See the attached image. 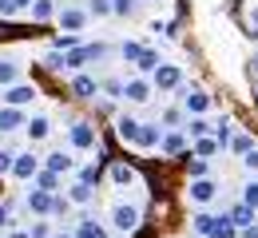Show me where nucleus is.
Returning a JSON list of instances; mask_svg holds the SVG:
<instances>
[{
    "mask_svg": "<svg viewBox=\"0 0 258 238\" xmlns=\"http://www.w3.org/2000/svg\"><path fill=\"white\" fill-rule=\"evenodd\" d=\"M103 56H107V44H76V48L64 52V68L80 71V68H88L92 60H103Z\"/></svg>",
    "mask_w": 258,
    "mask_h": 238,
    "instance_id": "f257e3e1",
    "label": "nucleus"
},
{
    "mask_svg": "<svg viewBox=\"0 0 258 238\" xmlns=\"http://www.w3.org/2000/svg\"><path fill=\"white\" fill-rule=\"evenodd\" d=\"M56 20H60V32H84V24H88L92 16H88V8L64 4V8H56Z\"/></svg>",
    "mask_w": 258,
    "mask_h": 238,
    "instance_id": "f03ea898",
    "label": "nucleus"
},
{
    "mask_svg": "<svg viewBox=\"0 0 258 238\" xmlns=\"http://www.w3.org/2000/svg\"><path fill=\"white\" fill-rule=\"evenodd\" d=\"M179 107H183L187 115H203V111L211 107V96H207L203 88H195V84H187V88L179 92Z\"/></svg>",
    "mask_w": 258,
    "mask_h": 238,
    "instance_id": "7ed1b4c3",
    "label": "nucleus"
},
{
    "mask_svg": "<svg viewBox=\"0 0 258 238\" xmlns=\"http://www.w3.org/2000/svg\"><path fill=\"white\" fill-rule=\"evenodd\" d=\"M68 143L76 147V151H92L99 139H96V127L88 123V119H76L72 127H68Z\"/></svg>",
    "mask_w": 258,
    "mask_h": 238,
    "instance_id": "20e7f679",
    "label": "nucleus"
},
{
    "mask_svg": "<svg viewBox=\"0 0 258 238\" xmlns=\"http://www.w3.org/2000/svg\"><path fill=\"white\" fill-rule=\"evenodd\" d=\"M111 226H115L119 234H135V230H139V206L119 203L115 210H111Z\"/></svg>",
    "mask_w": 258,
    "mask_h": 238,
    "instance_id": "39448f33",
    "label": "nucleus"
},
{
    "mask_svg": "<svg viewBox=\"0 0 258 238\" xmlns=\"http://www.w3.org/2000/svg\"><path fill=\"white\" fill-rule=\"evenodd\" d=\"M151 96H155V88H151L147 75H131L127 84H123V100L127 103H147Z\"/></svg>",
    "mask_w": 258,
    "mask_h": 238,
    "instance_id": "423d86ee",
    "label": "nucleus"
},
{
    "mask_svg": "<svg viewBox=\"0 0 258 238\" xmlns=\"http://www.w3.org/2000/svg\"><path fill=\"white\" fill-rule=\"evenodd\" d=\"M36 96H40V88H36V84H12V88H4V96H0V100L8 103V107H28Z\"/></svg>",
    "mask_w": 258,
    "mask_h": 238,
    "instance_id": "0eeeda50",
    "label": "nucleus"
},
{
    "mask_svg": "<svg viewBox=\"0 0 258 238\" xmlns=\"http://www.w3.org/2000/svg\"><path fill=\"white\" fill-rule=\"evenodd\" d=\"M183 84V71L175 68V64H159V68L151 71V88L155 92H171V88H179Z\"/></svg>",
    "mask_w": 258,
    "mask_h": 238,
    "instance_id": "6e6552de",
    "label": "nucleus"
},
{
    "mask_svg": "<svg viewBox=\"0 0 258 238\" xmlns=\"http://www.w3.org/2000/svg\"><path fill=\"white\" fill-rule=\"evenodd\" d=\"M40 171V159H36L32 151H16V159H12V179H24V183H32V175Z\"/></svg>",
    "mask_w": 258,
    "mask_h": 238,
    "instance_id": "1a4fd4ad",
    "label": "nucleus"
},
{
    "mask_svg": "<svg viewBox=\"0 0 258 238\" xmlns=\"http://www.w3.org/2000/svg\"><path fill=\"white\" fill-rule=\"evenodd\" d=\"M187 195H191V203L207 206V203H215V195H219V187H215L211 179H191V187H187Z\"/></svg>",
    "mask_w": 258,
    "mask_h": 238,
    "instance_id": "9d476101",
    "label": "nucleus"
},
{
    "mask_svg": "<svg viewBox=\"0 0 258 238\" xmlns=\"http://www.w3.org/2000/svg\"><path fill=\"white\" fill-rule=\"evenodd\" d=\"M159 135H163L159 123H139V131H135V143H131V147H139V151H151V147H159Z\"/></svg>",
    "mask_w": 258,
    "mask_h": 238,
    "instance_id": "9b49d317",
    "label": "nucleus"
},
{
    "mask_svg": "<svg viewBox=\"0 0 258 238\" xmlns=\"http://www.w3.org/2000/svg\"><path fill=\"white\" fill-rule=\"evenodd\" d=\"M64 199H68L72 206H92V203H96V187H88V183H80V179H76V183L68 187Z\"/></svg>",
    "mask_w": 258,
    "mask_h": 238,
    "instance_id": "f8f14e48",
    "label": "nucleus"
},
{
    "mask_svg": "<svg viewBox=\"0 0 258 238\" xmlns=\"http://www.w3.org/2000/svg\"><path fill=\"white\" fill-rule=\"evenodd\" d=\"M52 199H56V195H48V191L32 187V191H28V199H24V206H28L32 214H52Z\"/></svg>",
    "mask_w": 258,
    "mask_h": 238,
    "instance_id": "ddd939ff",
    "label": "nucleus"
},
{
    "mask_svg": "<svg viewBox=\"0 0 258 238\" xmlns=\"http://www.w3.org/2000/svg\"><path fill=\"white\" fill-rule=\"evenodd\" d=\"M223 214L234 222V230H242V226H254V222H258V214L250 210V206H242V203H234L230 210H223Z\"/></svg>",
    "mask_w": 258,
    "mask_h": 238,
    "instance_id": "4468645a",
    "label": "nucleus"
},
{
    "mask_svg": "<svg viewBox=\"0 0 258 238\" xmlns=\"http://www.w3.org/2000/svg\"><path fill=\"white\" fill-rule=\"evenodd\" d=\"M44 171H56V175H72V171H76V159H72L68 151H52V155L44 159Z\"/></svg>",
    "mask_w": 258,
    "mask_h": 238,
    "instance_id": "2eb2a0df",
    "label": "nucleus"
},
{
    "mask_svg": "<svg viewBox=\"0 0 258 238\" xmlns=\"http://www.w3.org/2000/svg\"><path fill=\"white\" fill-rule=\"evenodd\" d=\"M24 131H28V139H32V143H40V139H48V135H52V119H48V115L24 119Z\"/></svg>",
    "mask_w": 258,
    "mask_h": 238,
    "instance_id": "dca6fc26",
    "label": "nucleus"
},
{
    "mask_svg": "<svg viewBox=\"0 0 258 238\" xmlns=\"http://www.w3.org/2000/svg\"><path fill=\"white\" fill-rule=\"evenodd\" d=\"M72 96H80V100H96V96H99V80H92V75H76V80H72Z\"/></svg>",
    "mask_w": 258,
    "mask_h": 238,
    "instance_id": "f3484780",
    "label": "nucleus"
},
{
    "mask_svg": "<svg viewBox=\"0 0 258 238\" xmlns=\"http://www.w3.org/2000/svg\"><path fill=\"white\" fill-rule=\"evenodd\" d=\"M60 183H64V175H56V171H44V167L32 175V187L48 191V195H56V191H60Z\"/></svg>",
    "mask_w": 258,
    "mask_h": 238,
    "instance_id": "a211bd4d",
    "label": "nucleus"
},
{
    "mask_svg": "<svg viewBox=\"0 0 258 238\" xmlns=\"http://www.w3.org/2000/svg\"><path fill=\"white\" fill-rule=\"evenodd\" d=\"M20 127H24V111L4 103V107H0V131H20Z\"/></svg>",
    "mask_w": 258,
    "mask_h": 238,
    "instance_id": "6ab92c4d",
    "label": "nucleus"
},
{
    "mask_svg": "<svg viewBox=\"0 0 258 238\" xmlns=\"http://www.w3.org/2000/svg\"><path fill=\"white\" fill-rule=\"evenodd\" d=\"M183 147H187V139L179 135V131H163L159 135V151L163 155H183Z\"/></svg>",
    "mask_w": 258,
    "mask_h": 238,
    "instance_id": "aec40b11",
    "label": "nucleus"
},
{
    "mask_svg": "<svg viewBox=\"0 0 258 238\" xmlns=\"http://www.w3.org/2000/svg\"><path fill=\"white\" fill-rule=\"evenodd\" d=\"M72 238H107V230L99 226L96 218H80V222H76V230H72Z\"/></svg>",
    "mask_w": 258,
    "mask_h": 238,
    "instance_id": "412c9836",
    "label": "nucleus"
},
{
    "mask_svg": "<svg viewBox=\"0 0 258 238\" xmlns=\"http://www.w3.org/2000/svg\"><path fill=\"white\" fill-rule=\"evenodd\" d=\"M207 238H238V230H234V222H230L226 214H215V222H211Z\"/></svg>",
    "mask_w": 258,
    "mask_h": 238,
    "instance_id": "4be33fe9",
    "label": "nucleus"
},
{
    "mask_svg": "<svg viewBox=\"0 0 258 238\" xmlns=\"http://www.w3.org/2000/svg\"><path fill=\"white\" fill-rule=\"evenodd\" d=\"M163 60H159V52H155V48H143V52H139V56H135V68L143 71V75H151V71L159 68Z\"/></svg>",
    "mask_w": 258,
    "mask_h": 238,
    "instance_id": "5701e85b",
    "label": "nucleus"
},
{
    "mask_svg": "<svg viewBox=\"0 0 258 238\" xmlns=\"http://www.w3.org/2000/svg\"><path fill=\"white\" fill-rule=\"evenodd\" d=\"M135 131H139V119H131V115H119V119H115V135L123 139V143H135Z\"/></svg>",
    "mask_w": 258,
    "mask_h": 238,
    "instance_id": "b1692460",
    "label": "nucleus"
},
{
    "mask_svg": "<svg viewBox=\"0 0 258 238\" xmlns=\"http://www.w3.org/2000/svg\"><path fill=\"white\" fill-rule=\"evenodd\" d=\"M111 183L115 187H131L135 183V167L131 163H111Z\"/></svg>",
    "mask_w": 258,
    "mask_h": 238,
    "instance_id": "393cba45",
    "label": "nucleus"
},
{
    "mask_svg": "<svg viewBox=\"0 0 258 238\" xmlns=\"http://www.w3.org/2000/svg\"><path fill=\"white\" fill-rule=\"evenodd\" d=\"M28 8H32V20H36V24H44V20L56 16V0H32Z\"/></svg>",
    "mask_w": 258,
    "mask_h": 238,
    "instance_id": "a878e982",
    "label": "nucleus"
},
{
    "mask_svg": "<svg viewBox=\"0 0 258 238\" xmlns=\"http://www.w3.org/2000/svg\"><path fill=\"white\" fill-rule=\"evenodd\" d=\"M191 155H199V159H211V155H219V143H215V135H199L191 147Z\"/></svg>",
    "mask_w": 258,
    "mask_h": 238,
    "instance_id": "bb28decb",
    "label": "nucleus"
},
{
    "mask_svg": "<svg viewBox=\"0 0 258 238\" xmlns=\"http://www.w3.org/2000/svg\"><path fill=\"white\" fill-rule=\"evenodd\" d=\"M20 80V64L16 60H0V88H12Z\"/></svg>",
    "mask_w": 258,
    "mask_h": 238,
    "instance_id": "cd10ccee",
    "label": "nucleus"
},
{
    "mask_svg": "<svg viewBox=\"0 0 258 238\" xmlns=\"http://www.w3.org/2000/svg\"><path fill=\"white\" fill-rule=\"evenodd\" d=\"M99 171H103V163L92 159V163H84V167L76 171V179H80V183H88V187H96V183H99Z\"/></svg>",
    "mask_w": 258,
    "mask_h": 238,
    "instance_id": "c85d7f7f",
    "label": "nucleus"
},
{
    "mask_svg": "<svg viewBox=\"0 0 258 238\" xmlns=\"http://www.w3.org/2000/svg\"><path fill=\"white\" fill-rule=\"evenodd\" d=\"M211 222H215V214H207V210H195L191 214V230L203 234V238H207V230H211Z\"/></svg>",
    "mask_w": 258,
    "mask_h": 238,
    "instance_id": "c756f323",
    "label": "nucleus"
},
{
    "mask_svg": "<svg viewBox=\"0 0 258 238\" xmlns=\"http://www.w3.org/2000/svg\"><path fill=\"white\" fill-rule=\"evenodd\" d=\"M207 171H211V163H207V159L187 155V175H191V179H207Z\"/></svg>",
    "mask_w": 258,
    "mask_h": 238,
    "instance_id": "7c9ffc66",
    "label": "nucleus"
},
{
    "mask_svg": "<svg viewBox=\"0 0 258 238\" xmlns=\"http://www.w3.org/2000/svg\"><path fill=\"white\" fill-rule=\"evenodd\" d=\"M135 12H139V0H111V16H123L127 20Z\"/></svg>",
    "mask_w": 258,
    "mask_h": 238,
    "instance_id": "2f4dec72",
    "label": "nucleus"
},
{
    "mask_svg": "<svg viewBox=\"0 0 258 238\" xmlns=\"http://www.w3.org/2000/svg\"><path fill=\"white\" fill-rule=\"evenodd\" d=\"M242 206H250V210L258 214V179H250V183L242 187Z\"/></svg>",
    "mask_w": 258,
    "mask_h": 238,
    "instance_id": "473e14b6",
    "label": "nucleus"
},
{
    "mask_svg": "<svg viewBox=\"0 0 258 238\" xmlns=\"http://www.w3.org/2000/svg\"><path fill=\"white\" fill-rule=\"evenodd\" d=\"M226 147H230V151H234V155H246V151H250V147H254V139L246 135V131H242V135H234L230 139V143H226Z\"/></svg>",
    "mask_w": 258,
    "mask_h": 238,
    "instance_id": "72a5a7b5",
    "label": "nucleus"
},
{
    "mask_svg": "<svg viewBox=\"0 0 258 238\" xmlns=\"http://www.w3.org/2000/svg\"><path fill=\"white\" fill-rule=\"evenodd\" d=\"M139 52H143V44H139V40H123V44H119V56H123L127 64H135V56H139Z\"/></svg>",
    "mask_w": 258,
    "mask_h": 238,
    "instance_id": "f704fd0d",
    "label": "nucleus"
},
{
    "mask_svg": "<svg viewBox=\"0 0 258 238\" xmlns=\"http://www.w3.org/2000/svg\"><path fill=\"white\" fill-rule=\"evenodd\" d=\"M99 92L107 100H123V80H107V84H99Z\"/></svg>",
    "mask_w": 258,
    "mask_h": 238,
    "instance_id": "c9c22d12",
    "label": "nucleus"
},
{
    "mask_svg": "<svg viewBox=\"0 0 258 238\" xmlns=\"http://www.w3.org/2000/svg\"><path fill=\"white\" fill-rule=\"evenodd\" d=\"M76 44H80V36H76V32H60L56 40H52L56 52H68V48H76Z\"/></svg>",
    "mask_w": 258,
    "mask_h": 238,
    "instance_id": "e433bc0d",
    "label": "nucleus"
},
{
    "mask_svg": "<svg viewBox=\"0 0 258 238\" xmlns=\"http://www.w3.org/2000/svg\"><path fill=\"white\" fill-rule=\"evenodd\" d=\"M211 127H215V143H219V151H226V143H230V123H211Z\"/></svg>",
    "mask_w": 258,
    "mask_h": 238,
    "instance_id": "4c0bfd02",
    "label": "nucleus"
},
{
    "mask_svg": "<svg viewBox=\"0 0 258 238\" xmlns=\"http://www.w3.org/2000/svg\"><path fill=\"white\" fill-rule=\"evenodd\" d=\"M88 16H111V0H88Z\"/></svg>",
    "mask_w": 258,
    "mask_h": 238,
    "instance_id": "58836bf2",
    "label": "nucleus"
},
{
    "mask_svg": "<svg viewBox=\"0 0 258 238\" xmlns=\"http://www.w3.org/2000/svg\"><path fill=\"white\" fill-rule=\"evenodd\" d=\"M187 131H191V139H199V135H207V131H211V123H207L203 115H195L191 123H187Z\"/></svg>",
    "mask_w": 258,
    "mask_h": 238,
    "instance_id": "ea45409f",
    "label": "nucleus"
},
{
    "mask_svg": "<svg viewBox=\"0 0 258 238\" xmlns=\"http://www.w3.org/2000/svg\"><path fill=\"white\" fill-rule=\"evenodd\" d=\"M183 123V107H171V111H163V127H179Z\"/></svg>",
    "mask_w": 258,
    "mask_h": 238,
    "instance_id": "a19ab883",
    "label": "nucleus"
},
{
    "mask_svg": "<svg viewBox=\"0 0 258 238\" xmlns=\"http://www.w3.org/2000/svg\"><path fill=\"white\" fill-rule=\"evenodd\" d=\"M44 68L60 71V68H64V52H56V48H52V52H48V56H44Z\"/></svg>",
    "mask_w": 258,
    "mask_h": 238,
    "instance_id": "79ce46f5",
    "label": "nucleus"
},
{
    "mask_svg": "<svg viewBox=\"0 0 258 238\" xmlns=\"http://www.w3.org/2000/svg\"><path fill=\"white\" fill-rule=\"evenodd\" d=\"M242 167L250 171V175H258V147H250V151L242 155Z\"/></svg>",
    "mask_w": 258,
    "mask_h": 238,
    "instance_id": "37998d69",
    "label": "nucleus"
},
{
    "mask_svg": "<svg viewBox=\"0 0 258 238\" xmlns=\"http://www.w3.org/2000/svg\"><path fill=\"white\" fill-rule=\"evenodd\" d=\"M28 238H52V226H48V222H32Z\"/></svg>",
    "mask_w": 258,
    "mask_h": 238,
    "instance_id": "c03bdc74",
    "label": "nucleus"
},
{
    "mask_svg": "<svg viewBox=\"0 0 258 238\" xmlns=\"http://www.w3.org/2000/svg\"><path fill=\"white\" fill-rule=\"evenodd\" d=\"M12 159H16V151H0V175L12 171Z\"/></svg>",
    "mask_w": 258,
    "mask_h": 238,
    "instance_id": "a18cd8bd",
    "label": "nucleus"
},
{
    "mask_svg": "<svg viewBox=\"0 0 258 238\" xmlns=\"http://www.w3.org/2000/svg\"><path fill=\"white\" fill-rule=\"evenodd\" d=\"M8 16H16V4L12 0H0V20H8Z\"/></svg>",
    "mask_w": 258,
    "mask_h": 238,
    "instance_id": "49530a36",
    "label": "nucleus"
},
{
    "mask_svg": "<svg viewBox=\"0 0 258 238\" xmlns=\"http://www.w3.org/2000/svg\"><path fill=\"white\" fill-rule=\"evenodd\" d=\"M8 222H12V206H4V203H0V230H4Z\"/></svg>",
    "mask_w": 258,
    "mask_h": 238,
    "instance_id": "de8ad7c7",
    "label": "nucleus"
},
{
    "mask_svg": "<svg viewBox=\"0 0 258 238\" xmlns=\"http://www.w3.org/2000/svg\"><path fill=\"white\" fill-rule=\"evenodd\" d=\"M238 238H258V222H254V226H242V230H238Z\"/></svg>",
    "mask_w": 258,
    "mask_h": 238,
    "instance_id": "09e8293b",
    "label": "nucleus"
},
{
    "mask_svg": "<svg viewBox=\"0 0 258 238\" xmlns=\"http://www.w3.org/2000/svg\"><path fill=\"white\" fill-rule=\"evenodd\" d=\"M12 4H16V12H20V8H28V4H32V0H12Z\"/></svg>",
    "mask_w": 258,
    "mask_h": 238,
    "instance_id": "8fccbe9b",
    "label": "nucleus"
},
{
    "mask_svg": "<svg viewBox=\"0 0 258 238\" xmlns=\"http://www.w3.org/2000/svg\"><path fill=\"white\" fill-rule=\"evenodd\" d=\"M250 28H258V8H254V12H250Z\"/></svg>",
    "mask_w": 258,
    "mask_h": 238,
    "instance_id": "3c124183",
    "label": "nucleus"
},
{
    "mask_svg": "<svg viewBox=\"0 0 258 238\" xmlns=\"http://www.w3.org/2000/svg\"><path fill=\"white\" fill-rule=\"evenodd\" d=\"M250 36H254V40H258V28H250Z\"/></svg>",
    "mask_w": 258,
    "mask_h": 238,
    "instance_id": "603ef678",
    "label": "nucleus"
},
{
    "mask_svg": "<svg viewBox=\"0 0 258 238\" xmlns=\"http://www.w3.org/2000/svg\"><path fill=\"white\" fill-rule=\"evenodd\" d=\"M8 238H28V234H8Z\"/></svg>",
    "mask_w": 258,
    "mask_h": 238,
    "instance_id": "864d4df0",
    "label": "nucleus"
},
{
    "mask_svg": "<svg viewBox=\"0 0 258 238\" xmlns=\"http://www.w3.org/2000/svg\"><path fill=\"white\" fill-rule=\"evenodd\" d=\"M52 238H72V234H52Z\"/></svg>",
    "mask_w": 258,
    "mask_h": 238,
    "instance_id": "5fc2aeb1",
    "label": "nucleus"
},
{
    "mask_svg": "<svg viewBox=\"0 0 258 238\" xmlns=\"http://www.w3.org/2000/svg\"><path fill=\"white\" fill-rule=\"evenodd\" d=\"M254 100H258V84H254Z\"/></svg>",
    "mask_w": 258,
    "mask_h": 238,
    "instance_id": "6e6d98bb",
    "label": "nucleus"
},
{
    "mask_svg": "<svg viewBox=\"0 0 258 238\" xmlns=\"http://www.w3.org/2000/svg\"><path fill=\"white\" fill-rule=\"evenodd\" d=\"M254 71H258V56H254Z\"/></svg>",
    "mask_w": 258,
    "mask_h": 238,
    "instance_id": "4d7b16f0",
    "label": "nucleus"
}]
</instances>
